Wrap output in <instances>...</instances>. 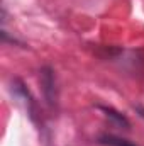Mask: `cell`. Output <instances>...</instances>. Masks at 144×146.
<instances>
[{"label": "cell", "instance_id": "7a4b0ae2", "mask_svg": "<svg viewBox=\"0 0 144 146\" xmlns=\"http://www.w3.org/2000/svg\"><path fill=\"white\" fill-rule=\"evenodd\" d=\"M10 92H12V95L15 97V99H19L20 102H24L26 104V107H27V114L31 115V119L34 121L36 117V100L32 99V95H31V92L27 90V87L24 85V82L20 80V78H14L12 80V83H10Z\"/></svg>", "mask_w": 144, "mask_h": 146}, {"label": "cell", "instance_id": "5b68a950", "mask_svg": "<svg viewBox=\"0 0 144 146\" xmlns=\"http://www.w3.org/2000/svg\"><path fill=\"white\" fill-rule=\"evenodd\" d=\"M134 109L137 110V112H141V115H143V117H144V109H143V107H141V106H134Z\"/></svg>", "mask_w": 144, "mask_h": 146}, {"label": "cell", "instance_id": "3957f363", "mask_svg": "<svg viewBox=\"0 0 144 146\" xmlns=\"http://www.w3.org/2000/svg\"><path fill=\"white\" fill-rule=\"evenodd\" d=\"M97 109L102 110V112H104V115L107 117L114 126H117V127H120V129H126V131H129V129H131V122H129V119H127L122 112L115 110L114 107H108V106H100V104L97 106Z\"/></svg>", "mask_w": 144, "mask_h": 146}, {"label": "cell", "instance_id": "6da1fadb", "mask_svg": "<svg viewBox=\"0 0 144 146\" xmlns=\"http://www.w3.org/2000/svg\"><path fill=\"white\" fill-rule=\"evenodd\" d=\"M39 73H41V87H42L44 99H46L49 107H56V104H58V88H56L54 70L51 66H42Z\"/></svg>", "mask_w": 144, "mask_h": 146}, {"label": "cell", "instance_id": "277c9868", "mask_svg": "<svg viewBox=\"0 0 144 146\" xmlns=\"http://www.w3.org/2000/svg\"><path fill=\"white\" fill-rule=\"evenodd\" d=\"M98 145H104V146H137L134 143H131L129 139L126 138H120V136H114V134H104L97 139Z\"/></svg>", "mask_w": 144, "mask_h": 146}]
</instances>
